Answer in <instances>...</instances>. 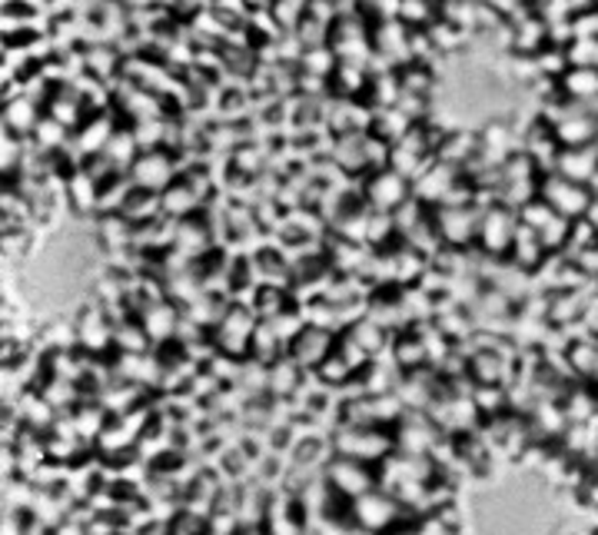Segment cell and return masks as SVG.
I'll return each instance as SVG.
<instances>
[{"instance_id": "6da1fadb", "label": "cell", "mask_w": 598, "mask_h": 535, "mask_svg": "<svg viewBox=\"0 0 598 535\" xmlns=\"http://www.w3.org/2000/svg\"><path fill=\"white\" fill-rule=\"evenodd\" d=\"M403 509H406V506H403L393 493L369 489V493H363L359 499H353L349 516H353V523H356L359 529H366V533L373 535H386L403 526V516H406Z\"/></svg>"}, {"instance_id": "7a4b0ae2", "label": "cell", "mask_w": 598, "mask_h": 535, "mask_svg": "<svg viewBox=\"0 0 598 535\" xmlns=\"http://www.w3.org/2000/svg\"><path fill=\"white\" fill-rule=\"evenodd\" d=\"M396 436H389L383 426H346L336 433V456L363 460V463H383L393 456Z\"/></svg>"}, {"instance_id": "3957f363", "label": "cell", "mask_w": 598, "mask_h": 535, "mask_svg": "<svg viewBox=\"0 0 598 535\" xmlns=\"http://www.w3.org/2000/svg\"><path fill=\"white\" fill-rule=\"evenodd\" d=\"M539 190H543V200L566 220H582L589 213V206H592V196H596L592 186L576 183V180H569L562 173H549Z\"/></svg>"}, {"instance_id": "277c9868", "label": "cell", "mask_w": 598, "mask_h": 535, "mask_svg": "<svg viewBox=\"0 0 598 535\" xmlns=\"http://www.w3.org/2000/svg\"><path fill=\"white\" fill-rule=\"evenodd\" d=\"M479 223H483V210L469 206V203H446L436 213V230L443 236L446 246L466 250L479 240Z\"/></svg>"}, {"instance_id": "5b68a950", "label": "cell", "mask_w": 598, "mask_h": 535, "mask_svg": "<svg viewBox=\"0 0 598 535\" xmlns=\"http://www.w3.org/2000/svg\"><path fill=\"white\" fill-rule=\"evenodd\" d=\"M519 216L506 206V203H496L489 210H483V223H479V243H483V253L489 256H503L513 250V240L519 233Z\"/></svg>"}, {"instance_id": "8992f818", "label": "cell", "mask_w": 598, "mask_h": 535, "mask_svg": "<svg viewBox=\"0 0 598 535\" xmlns=\"http://www.w3.org/2000/svg\"><path fill=\"white\" fill-rule=\"evenodd\" d=\"M253 336H256V323L250 316V310H240V306H230L223 313V320L216 323L213 330V340H216V350L230 360L243 356L253 350Z\"/></svg>"}, {"instance_id": "52a82bcc", "label": "cell", "mask_w": 598, "mask_h": 535, "mask_svg": "<svg viewBox=\"0 0 598 535\" xmlns=\"http://www.w3.org/2000/svg\"><path fill=\"white\" fill-rule=\"evenodd\" d=\"M439 443V423L426 420L423 413H409L403 416V423H396V450L406 456H429Z\"/></svg>"}, {"instance_id": "ba28073f", "label": "cell", "mask_w": 598, "mask_h": 535, "mask_svg": "<svg viewBox=\"0 0 598 535\" xmlns=\"http://www.w3.org/2000/svg\"><path fill=\"white\" fill-rule=\"evenodd\" d=\"M330 486L343 496V499H359L363 493L373 489V470L363 463V460H349V456H336L330 463V473H326Z\"/></svg>"}, {"instance_id": "9c48e42d", "label": "cell", "mask_w": 598, "mask_h": 535, "mask_svg": "<svg viewBox=\"0 0 598 535\" xmlns=\"http://www.w3.org/2000/svg\"><path fill=\"white\" fill-rule=\"evenodd\" d=\"M333 350H336V343H333V336L326 333V330H320V326H303V333L290 343V356L303 366V370H320L330 356H333Z\"/></svg>"}, {"instance_id": "30bf717a", "label": "cell", "mask_w": 598, "mask_h": 535, "mask_svg": "<svg viewBox=\"0 0 598 535\" xmlns=\"http://www.w3.org/2000/svg\"><path fill=\"white\" fill-rule=\"evenodd\" d=\"M130 180H133V186H136V190L160 193V190H166V186H170V180H173V160H170L166 153L150 150V153H143V157L133 163Z\"/></svg>"}, {"instance_id": "8fae6325", "label": "cell", "mask_w": 598, "mask_h": 535, "mask_svg": "<svg viewBox=\"0 0 598 535\" xmlns=\"http://www.w3.org/2000/svg\"><path fill=\"white\" fill-rule=\"evenodd\" d=\"M406 186H409V183H406V173H399V170H383V173H376V176L369 180L366 196H369V203H373L376 210L389 213V210H399V206L409 200V190H406Z\"/></svg>"}, {"instance_id": "7c38bea8", "label": "cell", "mask_w": 598, "mask_h": 535, "mask_svg": "<svg viewBox=\"0 0 598 535\" xmlns=\"http://www.w3.org/2000/svg\"><path fill=\"white\" fill-rule=\"evenodd\" d=\"M556 173L576 180V183L592 186V180L598 176V143H589V147H562Z\"/></svg>"}, {"instance_id": "4fadbf2b", "label": "cell", "mask_w": 598, "mask_h": 535, "mask_svg": "<svg viewBox=\"0 0 598 535\" xmlns=\"http://www.w3.org/2000/svg\"><path fill=\"white\" fill-rule=\"evenodd\" d=\"M113 333H116V326H110L107 310L90 306V310L80 313V323H77V343H80L87 353L107 350V343H113Z\"/></svg>"}, {"instance_id": "5bb4252c", "label": "cell", "mask_w": 598, "mask_h": 535, "mask_svg": "<svg viewBox=\"0 0 598 535\" xmlns=\"http://www.w3.org/2000/svg\"><path fill=\"white\" fill-rule=\"evenodd\" d=\"M263 533L266 535H303V513L300 503L293 499H276L266 506L263 516Z\"/></svg>"}, {"instance_id": "9a60e30c", "label": "cell", "mask_w": 598, "mask_h": 535, "mask_svg": "<svg viewBox=\"0 0 598 535\" xmlns=\"http://www.w3.org/2000/svg\"><path fill=\"white\" fill-rule=\"evenodd\" d=\"M559 406H562V413H566V420L572 426H586L598 413V390L596 386H569L562 393Z\"/></svg>"}, {"instance_id": "2e32d148", "label": "cell", "mask_w": 598, "mask_h": 535, "mask_svg": "<svg viewBox=\"0 0 598 535\" xmlns=\"http://www.w3.org/2000/svg\"><path fill=\"white\" fill-rule=\"evenodd\" d=\"M562 93L576 103H598V70L596 67H572L562 77Z\"/></svg>"}, {"instance_id": "e0dca14e", "label": "cell", "mask_w": 598, "mask_h": 535, "mask_svg": "<svg viewBox=\"0 0 598 535\" xmlns=\"http://www.w3.org/2000/svg\"><path fill=\"white\" fill-rule=\"evenodd\" d=\"M140 323H143V330H146L150 340H170L180 320H176L173 306H166L163 300H156V303H150V306L140 310Z\"/></svg>"}, {"instance_id": "ac0fdd59", "label": "cell", "mask_w": 598, "mask_h": 535, "mask_svg": "<svg viewBox=\"0 0 598 535\" xmlns=\"http://www.w3.org/2000/svg\"><path fill=\"white\" fill-rule=\"evenodd\" d=\"M300 370H303V366H300L293 356H290V360H286V356L276 360V363H273V373H270V390L280 393V396H293V390L300 386Z\"/></svg>"}, {"instance_id": "d6986e66", "label": "cell", "mask_w": 598, "mask_h": 535, "mask_svg": "<svg viewBox=\"0 0 598 535\" xmlns=\"http://www.w3.org/2000/svg\"><path fill=\"white\" fill-rule=\"evenodd\" d=\"M586 220L592 223L598 230V196H592V206H589V213H586Z\"/></svg>"}, {"instance_id": "ffe728a7", "label": "cell", "mask_w": 598, "mask_h": 535, "mask_svg": "<svg viewBox=\"0 0 598 535\" xmlns=\"http://www.w3.org/2000/svg\"><path fill=\"white\" fill-rule=\"evenodd\" d=\"M592 456H596V463H598V430L592 433Z\"/></svg>"}]
</instances>
